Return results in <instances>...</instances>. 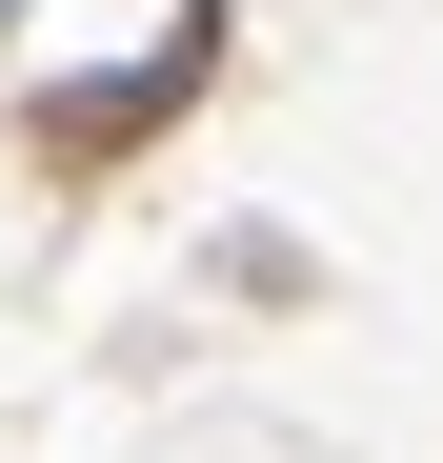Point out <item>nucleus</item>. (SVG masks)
Instances as JSON below:
<instances>
[{
	"label": "nucleus",
	"instance_id": "1",
	"mask_svg": "<svg viewBox=\"0 0 443 463\" xmlns=\"http://www.w3.org/2000/svg\"><path fill=\"white\" fill-rule=\"evenodd\" d=\"M202 81H222V0H182V21L141 41V61H101V81H61V101H41V162H61V182H101V162H141Z\"/></svg>",
	"mask_w": 443,
	"mask_h": 463
}]
</instances>
